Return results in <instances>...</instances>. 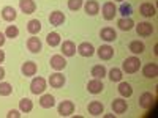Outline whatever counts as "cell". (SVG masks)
<instances>
[{"mask_svg":"<svg viewBox=\"0 0 158 118\" xmlns=\"http://www.w3.org/2000/svg\"><path fill=\"white\" fill-rule=\"evenodd\" d=\"M122 68H123V71L128 73V74H135V73L141 68V60H139L138 57H128V58H125Z\"/></svg>","mask_w":158,"mask_h":118,"instance_id":"cell-1","label":"cell"},{"mask_svg":"<svg viewBox=\"0 0 158 118\" xmlns=\"http://www.w3.org/2000/svg\"><path fill=\"white\" fill-rule=\"evenodd\" d=\"M30 90H32L33 95H41L46 90V81L43 77H35L30 84Z\"/></svg>","mask_w":158,"mask_h":118,"instance_id":"cell-2","label":"cell"},{"mask_svg":"<svg viewBox=\"0 0 158 118\" xmlns=\"http://www.w3.org/2000/svg\"><path fill=\"white\" fill-rule=\"evenodd\" d=\"M101 13H103V18L106 21H112L114 16L117 14V8L114 5V2H106L101 8Z\"/></svg>","mask_w":158,"mask_h":118,"instance_id":"cell-3","label":"cell"},{"mask_svg":"<svg viewBox=\"0 0 158 118\" xmlns=\"http://www.w3.org/2000/svg\"><path fill=\"white\" fill-rule=\"evenodd\" d=\"M136 32L139 36H150L153 33V25L150 22H139L136 25Z\"/></svg>","mask_w":158,"mask_h":118,"instance_id":"cell-4","label":"cell"},{"mask_svg":"<svg viewBox=\"0 0 158 118\" xmlns=\"http://www.w3.org/2000/svg\"><path fill=\"white\" fill-rule=\"evenodd\" d=\"M49 85L52 88H62L65 85V76L60 73H54L49 76Z\"/></svg>","mask_w":158,"mask_h":118,"instance_id":"cell-5","label":"cell"},{"mask_svg":"<svg viewBox=\"0 0 158 118\" xmlns=\"http://www.w3.org/2000/svg\"><path fill=\"white\" fill-rule=\"evenodd\" d=\"M74 112V104L71 101H62L59 106V115L60 116H70Z\"/></svg>","mask_w":158,"mask_h":118,"instance_id":"cell-6","label":"cell"},{"mask_svg":"<svg viewBox=\"0 0 158 118\" xmlns=\"http://www.w3.org/2000/svg\"><path fill=\"white\" fill-rule=\"evenodd\" d=\"M127 109H128V104H127L125 99L118 98V99H114V101H112V112H114V113L122 115V113L127 112Z\"/></svg>","mask_w":158,"mask_h":118,"instance_id":"cell-7","label":"cell"},{"mask_svg":"<svg viewBox=\"0 0 158 118\" xmlns=\"http://www.w3.org/2000/svg\"><path fill=\"white\" fill-rule=\"evenodd\" d=\"M77 52H79V55H82V57H92L95 54V47L92 43H81L77 46Z\"/></svg>","mask_w":158,"mask_h":118,"instance_id":"cell-8","label":"cell"},{"mask_svg":"<svg viewBox=\"0 0 158 118\" xmlns=\"http://www.w3.org/2000/svg\"><path fill=\"white\" fill-rule=\"evenodd\" d=\"M98 57L101 60H111L114 57V49L109 46V44H104V46H100L98 47Z\"/></svg>","mask_w":158,"mask_h":118,"instance_id":"cell-9","label":"cell"},{"mask_svg":"<svg viewBox=\"0 0 158 118\" xmlns=\"http://www.w3.org/2000/svg\"><path fill=\"white\" fill-rule=\"evenodd\" d=\"M49 63H51V66L54 69H57V71H60V69H63L65 66H67V60H65L63 55H52Z\"/></svg>","mask_w":158,"mask_h":118,"instance_id":"cell-10","label":"cell"},{"mask_svg":"<svg viewBox=\"0 0 158 118\" xmlns=\"http://www.w3.org/2000/svg\"><path fill=\"white\" fill-rule=\"evenodd\" d=\"M63 22H65V14L62 11H52L49 14V24L54 25V27H59Z\"/></svg>","mask_w":158,"mask_h":118,"instance_id":"cell-11","label":"cell"},{"mask_svg":"<svg viewBox=\"0 0 158 118\" xmlns=\"http://www.w3.org/2000/svg\"><path fill=\"white\" fill-rule=\"evenodd\" d=\"M41 41H40V38H36V36H30L29 39H27V49L32 52V54H38L40 50H41Z\"/></svg>","mask_w":158,"mask_h":118,"instance_id":"cell-12","label":"cell"},{"mask_svg":"<svg viewBox=\"0 0 158 118\" xmlns=\"http://www.w3.org/2000/svg\"><path fill=\"white\" fill-rule=\"evenodd\" d=\"M19 8H21L22 13H25V14H32L36 10V5H35L33 0H19Z\"/></svg>","mask_w":158,"mask_h":118,"instance_id":"cell-13","label":"cell"},{"mask_svg":"<svg viewBox=\"0 0 158 118\" xmlns=\"http://www.w3.org/2000/svg\"><path fill=\"white\" fill-rule=\"evenodd\" d=\"M100 36H101V39H104L106 43H111V41H115L117 33H115V30H114L112 27H104V29H101Z\"/></svg>","mask_w":158,"mask_h":118,"instance_id":"cell-14","label":"cell"},{"mask_svg":"<svg viewBox=\"0 0 158 118\" xmlns=\"http://www.w3.org/2000/svg\"><path fill=\"white\" fill-rule=\"evenodd\" d=\"M87 110H89V113H90V115L98 116V115H101V113L104 112V106H103V104H101L100 101H92V102L89 104Z\"/></svg>","mask_w":158,"mask_h":118,"instance_id":"cell-15","label":"cell"},{"mask_svg":"<svg viewBox=\"0 0 158 118\" xmlns=\"http://www.w3.org/2000/svg\"><path fill=\"white\" fill-rule=\"evenodd\" d=\"M103 88H104V87H103V82L100 81V79H94V81H90L89 85H87L89 93H92V95H98V93H101Z\"/></svg>","mask_w":158,"mask_h":118,"instance_id":"cell-16","label":"cell"},{"mask_svg":"<svg viewBox=\"0 0 158 118\" xmlns=\"http://www.w3.org/2000/svg\"><path fill=\"white\" fill-rule=\"evenodd\" d=\"M139 13H141L144 18H152V16H155L156 10H155V6L150 2H144L141 5V8H139Z\"/></svg>","mask_w":158,"mask_h":118,"instance_id":"cell-17","label":"cell"},{"mask_svg":"<svg viewBox=\"0 0 158 118\" xmlns=\"http://www.w3.org/2000/svg\"><path fill=\"white\" fill-rule=\"evenodd\" d=\"M21 71H22V74H24L25 77L35 76V73H36V63H35V61H25V63L22 65Z\"/></svg>","mask_w":158,"mask_h":118,"instance_id":"cell-18","label":"cell"},{"mask_svg":"<svg viewBox=\"0 0 158 118\" xmlns=\"http://www.w3.org/2000/svg\"><path fill=\"white\" fill-rule=\"evenodd\" d=\"M142 73H144V76L149 77V79H155L158 76V65L156 63H147L146 66H144Z\"/></svg>","mask_w":158,"mask_h":118,"instance_id":"cell-19","label":"cell"},{"mask_svg":"<svg viewBox=\"0 0 158 118\" xmlns=\"http://www.w3.org/2000/svg\"><path fill=\"white\" fill-rule=\"evenodd\" d=\"M2 18H3V21H6V22H13V21L18 18V13H16V10L13 8V6H3V10H2Z\"/></svg>","mask_w":158,"mask_h":118,"instance_id":"cell-20","label":"cell"},{"mask_svg":"<svg viewBox=\"0 0 158 118\" xmlns=\"http://www.w3.org/2000/svg\"><path fill=\"white\" fill-rule=\"evenodd\" d=\"M152 102H153V95L149 93V91H146V93H142L139 96V106L142 109H149L152 106Z\"/></svg>","mask_w":158,"mask_h":118,"instance_id":"cell-21","label":"cell"},{"mask_svg":"<svg viewBox=\"0 0 158 118\" xmlns=\"http://www.w3.org/2000/svg\"><path fill=\"white\" fill-rule=\"evenodd\" d=\"M62 52L65 57H73L76 54V44L73 41H63L62 44Z\"/></svg>","mask_w":158,"mask_h":118,"instance_id":"cell-22","label":"cell"},{"mask_svg":"<svg viewBox=\"0 0 158 118\" xmlns=\"http://www.w3.org/2000/svg\"><path fill=\"white\" fill-rule=\"evenodd\" d=\"M40 106H41L43 109H51L56 106V98L52 95H43L41 98H40Z\"/></svg>","mask_w":158,"mask_h":118,"instance_id":"cell-23","label":"cell"},{"mask_svg":"<svg viewBox=\"0 0 158 118\" xmlns=\"http://www.w3.org/2000/svg\"><path fill=\"white\" fill-rule=\"evenodd\" d=\"M117 25H118V29H120V30L130 32L131 29L135 27V22H133V19H131V18H122V19H118Z\"/></svg>","mask_w":158,"mask_h":118,"instance_id":"cell-24","label":"cell"},{"mask_svg":"<svg viewBox=\"0 0 158 118\" xmlns=\"http://www.w3.org/2000/svg\"><path fill=\"white\" fill-rule=\"evenodd\" d=\"M84 8H85V13L90 14V16L98 14V11H100V5H98V2H95V0H87Z\"/></svg>","mask_w":158,"mask_h":118,"instance_id":"cell-25","label":"cell"},{"mask_svg":"<svg viewBox=\"0 0 158 118\" xmlns=\"http://www.w3.org/2000/svg\"><path fill=\"white\" fill-rule=\"evenodd\" d=\"M118 93H120L123 98H130L131 95H133V88H131V85L128 82H120L118 84Z\"/></svg>","mask_w":158,"mask_h":118,"instance_id":"cell-26","label":"cell"},{"mask_svg":"<svg viewBox=\"0 0 158 118\" xmlns=\"http://www.w3.org/2000/svg\"><path fill=\"white\" fill-rule=\"evenodd\" d=\"M130 50L133 52L135 55H138V54H142V52L146 50V46H144V43L139 41V39L138 41H131L130 43Z\"/></svg>","mask_w":158,"mask_h":118,"instance_id":"cell-27","label":"cell"},{"mask_svg":"<svg viewBox=\"0 0 158 118\" xmlns=\"http://www.w3.org/2000/svg\"><path fill=\"white\" fill-rule=\"evenodd\" d=\"M46 43L51 46V47H56V46H59L62 41H60V35L57 33V32H52V33H49L48 36H46Z\"/></svg>","mask_w":158,"mask_h":118,"instance_id":"cell-28","label":"cell"},{"mask_svg":"<svg viewBox=\"0 0 158 118\" xmlns=\"http://www.w3.org/2000/svg\"><path fill=\"white\" fill-rule=\"evenodd\" d=\"M27 30H29V33H32V35L40 33V30H41V22H40L38 19H32V21H29V24H27Z\"/></svg>","mask_w":158,"mask_h":118,"instance_id":"cell-29","label":"cell"},{"mask_svg":"<svg viewBox=\"0 0 158 118\" xmlns=\"http://www.w3.org/2000/svg\"><path fill=\"white\" fill-rule=\"evenodd\" d=\"M19 109H21V112H24V113H29V112H32V109H33V102H32L29 98H24V99L19 101Z\"/></svg>","mask_w":158,"mask_h":118,"instance_id":"cell-30","label":"cell"},{"mask_svg":"<svg viewBox=\"0 0 158 118\" xmlns=\"http://www.w3.org/2000/svg\"><path fill=\"white\" fill-rule=\"evenodd\" d=\"M92 76L95 79H103L106 76V68H104L103 65H95V66L92 68Z\"/></svg>","mask_w":158,"mask_h":118,"instance_id":"cell-31","label":"cell"},{"mask_svg":"<svg viewBox=\"0 0 158 118\" xmlns=\"http://www.w3.org/2000/svg\"><path fill=\"white\" fill-rule=\"evenodd\" d=\"M13 93V87L8 82H0V96H10Z\"/></svg>","mask_w":158,"mask_h":118,"instance_id":"cell-32","label":"cell"},{"mask_svg":"<svg viewBox=\"0 0 158 118\" xmlns=\"http://www.w3.org/2000/svg\"><path fill=\"white\" fill-rule=\"evenodd\" d=\"M109 79L112 82H120L122 81V69H118V68H112L109 71Z\"/></svg>","mask_w":158,"mask_h":118,"instance_id":"cell-33","label":"cell"},{"mask_svg":"<svg viewBox=\"0 0 158 118\" xmlns=\"http://www.w3.org/2000/svg\"><path fill=\"white\" fill-rule=\"evenodd\" d=\"M118 11H120V14L123 18H130L131 13H133V6H131L130 3H122L120 8H118Z\"/></svg>","mask_w":158,"mask_h":118,"instance_id":"cell-34","label":"cell"},{"mask_svg":"<svg viewBox=\"0 0 158 118\" xmlns=\"http://www.w3.org/2000/svg\"><path fill=\"white\" fill-rule=\"evenodd\" d=\"M18 35H19V29L16 27V25H8V29L5 32V36L13 39V38H18Z\"/></svg>","mask_w":158,"mask_h":118,"instance_id":"cell-35","label":"cell"},{"mask_svg":"<svg viewBox=\"0 0 158 118\" xmlns=\"http://www.w3.org/2000/svg\"><path fill=\"white\" fill-rule=\"evenodd\" d=\"M82 6V0H68V8L71 11H77Z\"/></svg>","mask_w":158,"mask_h":118,"instance_id":"cell-36","label":"cell"},{"mask_svg":"<svg viewBox=\"0 0 158 118\" xmlns=\"http://www.w3.org/2000/svg\"><path fill=\"white\" fill-rule=\"evenodd\" d=\"M6 116H8V118H13V116H15V118H19L21 113H19L18 110H10V112L6 113Z\"/></svg>","mask_w":158,"mask_h":118,"instance_id":"cell-37","label":"cell"},{"mask_svg":"<svg viewBox=\"0 0 158 118\" xmlns=\"http://www.w3.org/2000/svg\"><path fill=\"white\" fill-rule=\"evenodd\" d=\"M5 38H6V36H5V33L0 32V47H2V46L5 44Z\"/></svg>","mask_w":158,"mask_h":118,"instance_id":"cell-38","label":"cell"},{"mask_svg":"<svg viewBox=\"0 0 158 118\" xmlns=\"http://www.w3.org/2000/svg\"><path fill=\"white\" fill-rule=\"evenodd\" d=\"M3 77H5V68L2 66V65H0V81H2Z\"/></svg>","mask_w":158,"mask_h":118,"instance_id":"cell-39","label":"cell"},{"mask_svg":"<svg viewBox=\"0 0 158 118\" xmlns=\"http://www.w3.org/2000/svg\"><path fill=\"white\" fill-rule=\"evenodd\" d=\"M3 60H5V52L0 50V63H3Z\"/></svg>","mask_w":158,"mask_h":118,"instance_id":"cell-40","label":"cell"},{"mask_svg":"<svg viewBox=\"0 0 158 118\" xmlns=\"http://www.w3.org/2000/svg\"><path fill=\"white\" fill-rule=\"evenodd\" d=\"M117 2H123V0H117Z\"/></svg>","mask_w":158,"mask_h":118,"instance_id":"cell-41","label":"cell"}]
</instances>
